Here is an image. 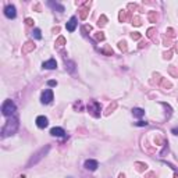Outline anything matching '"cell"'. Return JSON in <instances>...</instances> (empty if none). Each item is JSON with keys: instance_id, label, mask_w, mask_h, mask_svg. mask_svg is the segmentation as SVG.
I'll list each match as a JSON object with an SVG mask.
<instances>
[{"instance_id": "1", "label": "cell", "mask_w": 178, "mask_h": 178, "mask_svg": "<svg viewBox=\"0 0 178 178\" xmlns=\"http://www.w3.org/2000/svg\"><path fill=\"white\" fill-rule=\"evenodd\" d=\"M17 128H18V118H17V117H13V118H10V120L6 123V125L1 128V138L13 135V134L17 131Z\"/></svg>"}, {"instance_id": "2", "label": "cell", "mask_w": 178, "mask_h": 178, "mask_svg": "<svg viewBox=\"0 0 178 178\" xmlns=\"http://www.w3.org/2000/svg\"><path fill=\"white\" fill-rule=\"evenodd\" d=\"M15 113V105H14V102L13 100H6L3 106H1V114L4 115V117H11V115H14Z\"/></svg>"}, {"instance_id": "3", "label": "cell", "mask_w": 178, "mask_h": 178, "mask_svg": "<svg viewBox=\"0 0 178 178\" xmlns=\"http://www.w3.org/2000/svg\"><path fill=\"white\" fill-rule=\"evenodd\" d=\"M88 111L93 117H100V111H102V107H100V103H97L96 100H91L88 103Z\"/></svg>"}, {"instance_id": "4", "label": "cell", "mask_w": 178, "mask_h": 178, "mask_svg": "<svg viewBox=\"0 0 178 178\" xmlns=\"http://www.w3.org/2000/svg\"><path fill=\"white\" fill-rule=\"evenodd\" d=\"M49 149H50L49 146H46V147H43V149H41V152H39V153H36V155H35V157H32L31 160H29V163H28V167H31L32 164H36V163H38V161H39V160H41V159H42V157L45 156L47 152H49Z\"/></svg>"}, {"instance_id": "5", "label": "cell", "mask_w": 178, "mask_h": 178, "mask_svg": "<svg viewBox=\"0 0 178 178\" xmlns=\"http://www.w3.org/2000/svg\"><path fill=\"white\" fill-rule=\"evenodd\" d=\"M53 100V92L52 89H46L42 93V103L43 105H49Z\"/></svg>"}, {"instance_id": "6", "label": "cell", "mask_w": 178, "mask_h": 178, "mask_svg": "<svg viewBox=\"0 0 178 178\" xmlns=\"http://www.w3.org/2000/svg\"><path fill=\"white\" fill-rule=\"evenodd\" d=\"M4 15H6L7 18H15V15H17L15 7H14L13 4H9V6L4 9Z\"/></svg>"}, {"instance_id": "7", "label": "cell", "mask_w": 178, "mask_h": 178, "mask_svg": "<svg viewBox=\"0 0 178 178\" xmlns=\"http://www.w3.org/2000/svg\"><path fill=\"white\" fill-rule=\"evenodd\" d=\"M84 166H85L86 170H89V171H95V170L97 168L99 164H97V161H96V160H92V159H91V160H86V161H85Z\"/></svg>"}, {"instance_id": "8", "label": "cell", "mask_w": 178, "mask_h": 178, "mask_svg": "<svg viewBox=\"0 0 178 178\" xmlns=\"http://www.w3.org/2000/svg\"><path fill=\"white\" fill-rule=\"evenodd\" d=\"M65 28H67V31H70V32L75 31V28H77V17H71V18H70V21L67 22Z\"/></svg>"}, {"instance_id": "9", "label": "cell", "mask_w": 178, "mask_h": 178, "mask_svg": "<svg viewBox=\"0 0 178 178\" xmlns=\"http://www.w3.org/2000/svg\"><path fill=\"white\" fill-rule=\"evenodd\" d=\"M47 124H49V120L45 115H39L36 118V125L39 127V128H45V127H47Z\"/></svg>"}, {"instance_id": "10", "label": "cell", "mask_w": 178, "mask_h": 178, "mask_svg": "<svg viewBox=\"0 0 178 178\" xmlns=\"http://www.w3.org/2000/svg\"><path fill=\"white\" fill-rule=\"evenodd\" d=\"M43 68H46V70H54V68H57V61L54 59H50V60H47V61L43 63Z\"/></svg>"}, {"instance_id": "11", "label": "cell", "mask_w": 178, "mask_h": 178, "mask_svg": "<svg viewBox=\"0 0 178 178\" xmlns=\"http://www.w3.org/2000/svg\"><path fill=\"white\" fill-rule=\"evenodd\" d=\"M50 135L52 136H64L65 135V132H64L63 128H60V127H54L50 129Z\"/></svg>"}, {"instance_id": "12", "label": "cell", "mask_w": 178, "mask_h": 178, "mask_svg": "<svg viewBox=\"0 0 178 178\" xmlns=\"http://www.w3.org/2000/svg\"><path fill=\"white\" fill-rule=\"evenodd\" d=\"M47 6H49V7H52L53 10H59L60 13H63V11H64V6L59 4V3H54V1H49V3H47Z\"/></svg>"}, {"instance_id": "13", "label": "cell", "mask_w": 178, "mask_h": 178, "mask_svg": "<svg viewBox=\"0 0 178 178\" xmlns=\"http://www.w3.org/2000/svg\"><path fill=\"white\" fill-rule=\"evenodd\" d=\"M131 18V13L129 11H127V10H123L121 13H120V21H128Z\"/></svg>"}, {"instance_id": "14", "label": "cell", "mask_w": 178, "mask_h": 178, "mask_svg": "<svg viewBox=\"0 0 178 178\" xmlns=\"http://www.w3.org/2000/svg\"><path fill=\"white\" fill-rule=\"evenodd\" d=\"M33 49H35V45L32 42H27L22 46V53H29L31 50H33Z\"/></svg>"}, {"instance_id": "15", "label": "cell", "mask_w": 178, "mask_h": 178, "mask_svg": "<svg viewBox=\"0 0 178 178\" xmlns=\"http://www.w3.org/2000/svg\"><path fill=\"white\" fill-rule=\"evenodd\" d=\"M132 114H134V117L141 118V117L145 115V110H143V109H138V107H135V109H132Z\"/></svg>"}, {"instance_id": "16", "label": "cell", "mask_w": 178, "mask_h": 178, "mask_svg": "<svg viewBox=\"0 0 178 178\" xmlns=\"http://www.w3.org/2000/svg\"><path fill=\"white\" fill-rule=\"evenodd\" d=\"M155 33H157L155 28H150V29H147V38H150L153 42H156V41H157V38L155 36Z\"/></svg>"}, {"instance_id": "17", "label": "cell", "mask_w": 178, "mask_h": 178, "mask_svg": "<svg viewBox=\"0 0 178 178\" xmlns=\"http://www.w3.org/2000/svg\"><path fill=\"white\" fill-rule=\"evenodd\" d=\"M65 65H67L65 68H68L70 73H74V71H75V63H74V61H65Z\"/></svg>"}, {"instance_id": "18", "label": "cell", "mask_w": 178, "mask_h": 178, "mask_svg": "<svg viewBox=\"0 0 178 178\" xmlns=\"http://www.w3.org/2000/svg\"><path fill=\"white\" fill-rule=\"evenodd\" d=\"M32 36L35 38V39H42V33H41V29L39 28H35L33 32H32Z\"/></svg>"}, {"instance_id": "19", "label": "cell", "mask_w": 178, "mask_h": 178, "mask_svg": "<svg viewBox=\"0 0 178 178\" xmlns=\"http://www.w3.org/2000/svg\"><path fill=\"white\" fill-rule=\"evenodd\" d=\"M156 18H157V14H156V11H152L150 14H149V20L152 22H156Z\"/></svg>"}, {"instance_id": "20", "label": "cell", "mask_w": 178, "mask_h": 178, "mask_svg": "<svg viewBox=\"0 0 178 178\" xmlns=\"http://www.w3.org/2000/svg\"><path fill=\"white\" fill-rule=\"evenodd\" d=\"M106 21H107V18H106L105 15H102V17L99 18V22H97V25H99V27H103V25L106 24Z\"/></svg>"}, {"instance_id": "21", "label": "cell", "mask_w": 178, "mask_h": 178, "mask_svg": "<svg viewBox=\"0 0 178 178\" xmlns=\"http://www.w3.org/2000/svg\"><path fill=\"white\" fill-rule=\"evenodd\" d=\"M95 38H96L97 41H105V35H103V32H97V33L95 35Z\"/></svg>"}, {"instance_id": "22", "label": "cell", "mask_w": 178, "mask_h": 178, "mask_svg": "<svg viewBox=\"0 0 178 178\" xmlns=\"http://www.w3.org/2000/svg\"><path fill=\"white\" fill-rule=\"evenodd\" d=\"M131 38H132L134 41H138V39H141V33H139V32H132V33H131Z\"/></svg>"}, {"instance_id": "23", "label": "cell", "mask_w": 178, "mask_h": 178, "mask_svg": "<svg viewBox=\"0 0 178 178\" xmlns=\"http://www.w3.org/2000/svg\"><path fill=\"white\" fill-rule=\"evenodd\" d=\"M100 52H102V53H105V54H107V56H111V54H113V50H111L110 47H106V49H102Z\"/></svg>"}, {"instance_id": "24", "label": "cell", "mask_w": 178, "mask_h": 178, "mask_svg": "<svg viewBox=\"0 0 178 178\" xmlns=\"http://www.w3.org/2000/svg\"><path fill=\"white\" fill-rule=\"evenodd\" d=\"M118 47H120V50L127 52V43L125 42H120V43H118Z\"/></svg>"}, {"instance_id": "25", "label": "cell", "mask_w": 178, "mask_h": 178, "mask_svg": "<svg viewBox=\"0 0 178 178\" xmlns=\"http://www.w3.org/2000/svg\"><path fill=\"white\" fill-rule=\"evenodd\" d=\"M64 43H65V39H64L63 36H60V38L57 39V42H56V45H57V46H63Z\"/></svg>"}, {"instance_id": "26", "label": "cell", "mask_w": 178, "mask_h": 178, "mask_svg": "<svg viewBox=\"0 0 178 178\" xmlns=\"http://www.w3.org/2000/svg\"><path fill=\"white\" fill-rule=\"evenodd\" d=\"M86 14H88V9H82V10H81V18H82V20L86 18Z\"/></svg>"}, {"instance_id": "27", "label": "cell", "mask_w": 178, "mask_h": 178, "mask_svg": "<svg viewBox=\"0 0 178 178\" xmlns=\"http://www.w3.org/2000/svg\"><path fill=\"white\" fill-rule=\"evenodd\" d=\"M47 85H49V86H57V81L50 79V81H47Z\"/></svg>"}, {"instance_id": "28", "label": "cell", "mask_w": 178, "mask_h": 178, "mask_svg": "<svg viewBox=\"0 0 178 178\" xmlns=\"http://www.w3.org/2000/svg\"><path fill=\"white\" fill-rule=\"evenodd\" d=\"M135 125H138V127H146V125H147V123H146V121H138Z\"/></svg>"}, {"instance_id": "29", "label": "cell", "mask_w": 178, "mask_h": 178, "mask_svg": "<svg viewBox=\"0 0 178 178\" xmlns=\"http://www.w3.org/2000/svg\"><path fill=\"white\" fill-rule=\"evenodd\" d=\"M132 24H135V25H141V24H142V22H141V20H139V18H134V20H132Z\"/></svg>"}, {"instance_id": "30", "label": "cell", "mask_w": 178, "mask_h": 178, "mask_svg": "<svg viewBox=\"0 0 178 178\" xmlns=\"http://www.w3.org/2000/svg\"><path fill=\"white\" fill-rule=\"evenodd\" d=\"M25 22H27V25H32V24H33V20H32V18H27Z\"/></svg>"}, {"instance_id": "31", "label": "cell", "mask_w": 178, "mask_h": 178, "mask_svg": "<svg viewBox=\"0 0 178 178\" xmlns=\"http://www.w3.org/2000/svg\"><path fill=\"white\" fill-rule=\"evenodd\" d=\"M156 177V175H155V174H153V173H150V174H149V175H147L146 178H155Z\"/></svg>"}, {"instance_id": "32", "label": "cell", "mask_w": 178, "mask_h": 178, "mask_svg": "<svg viewBox=\"0 0 178 178\" xmlns=\"http://www.w3.org/2000/svg\"><path fill=\"white\" fill-rule=\"evenodd\" d=\"M173 132H174V134H178V129H177V128H174V129H173Z\"/></svg>"}, {"instance_id": "33", "label": "cell", "mask_w": 178, "mask_h": 178, "mask_svg": "<svg viewBox=\"0 0 178 178\" xmlns=\"http://www.w3.org/2000/svg\"><path fill=\"white\" fill-rule=\"evenodd\" d=\"M118 178H125V175H124V174H120V177Z\"/></svg>"}]
</instances>
